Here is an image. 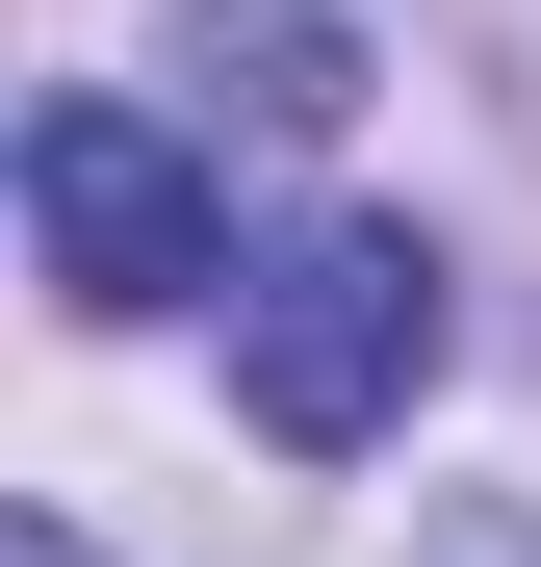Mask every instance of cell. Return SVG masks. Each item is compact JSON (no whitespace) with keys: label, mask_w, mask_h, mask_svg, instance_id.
<instances>
[{"label":"cell","mask_w":541,"mask_h":567,"mask_svg":"<svg viewBox=\"0 0 541 567\" xmlns=\"http://www.w3.org/2000/svg\"><path fill=\"white\" fill-rule=\"evenodd\" d=\"M0 567H104V542H77V516H27V542H0Z\"/></svg>","instance_id":"277c9868"},{"label":"cell","mask_w":541,"mask_h":567,"mask_svg":"<svg viewBox=\"0 0 541 567\" xmlns=\"http://www.w3.org/2000/svg\"><path fill=\"white\" fill-rule=\"evenodd\" d=\"M27 258H52V310H180V284H232L207 233V130H155V104H27Z\"/></svg>","instance_id":"7a4b0ae2"},{"label":"cell","mask_w":541,"mask_h":567,"mask_svg":"<svg viewBox=\"0 0 541 567\" xmlns=\"http://www.w3.org/2000/svg\"><path fill=\"white\" fill-rule=\"evenodd\" d=\"M438 388V258L413 233H284V258H232V413L258 439H284V464H361V439H387Z\"/></svg>","instance_id":"6da1fadb"},{"label":"cell","mask_w":541,"mask_h":567,"mask_svg":"<svg viewBox=\"0 0 541 567\" xmlns=\"http://www.w3.org/2000/svg\"><path fill=\"white\" fill-rule=\"evenodd\" d=\"M180 78H207V104H232L258 155H310V130H361V27H335V0H232V27L180 52Z\"/></svg>","instance_id":"3957f363"}]
</instances>
